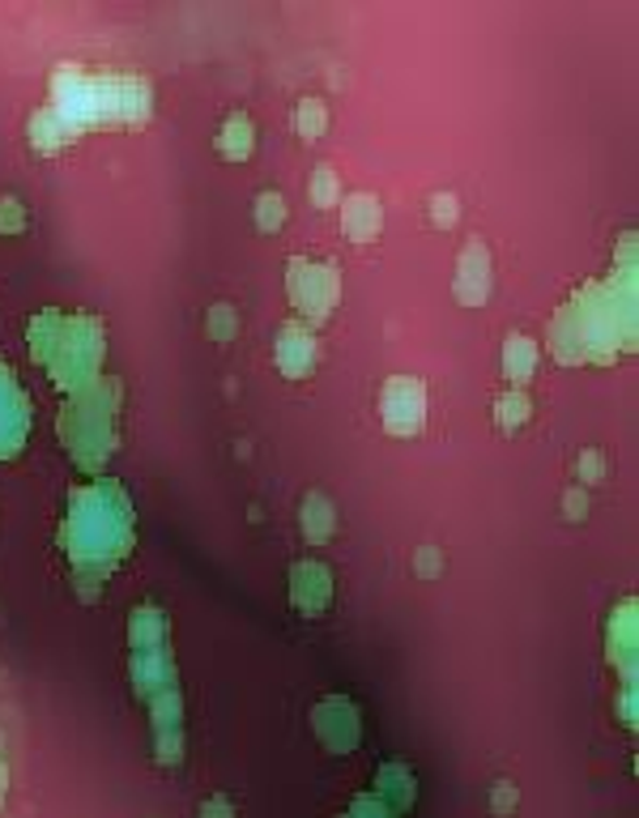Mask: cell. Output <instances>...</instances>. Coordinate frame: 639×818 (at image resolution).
<instances>
[{"label": "cell", "instance_id": "11", "mask_svg": "<svg viewBox=\"0 0 639 818\" xmlns=\"http://www.w3.org/2000/svg\"><path fill=\"white\" fill-rule=\"evenodd\" d=\"M303 529H307V533H311L316 542H320V537H324V533L333 529V516H329V504H324L320 495H311V499L303 504Z\"/></svg>", "mask_w": 639, "mask_h": 818}, {"label": "cell", "instance_id": "10", "mask_svg": "<svg viewBox=\"0 0 639 818\" xmlns=\"http://www.w3.org/2000/svg\"><path fill=\"white\" fill-rule=\"evenodd\" d=\"M218 150L226 153V158H247L251 153V120L247 115H231L226 120V133H222Z\"/></svg>", "mask_w": 639, "mask_h": 818}, {"label": "cell", "instance_id": "17", "mask_svg": "<svg viewBox=\"0 0 639 818\" xmlns=\"http://www.w3.org/2000/svg\"><path fill=\"white\" fill-rule=\"evenodd\" d=\"M200 818H235V810H231V802H226V797H213V802H205V806H200Z\"/></svg>", "mask_w": 639, "mask_h": 818}, {"label": "cell", "instance_id": "19", "mask_svg": "<svg viewBox=\"0 0 639 818\" xmlns=\"http://www.w3.org/2000/svg\"><path fill=\"white\" fill-rule=\"evenodd\" d=\"M0 797H4V764H0Z\"/></svg>", "mask_w": 639, "mask_h": 818}, {"label": "cell", "instance_id": "4", "mask_svg": "<svg viewBox=\"0 0 639 818\" xmlns=\"http://www.w3.org/2000/svg\"><path fill=\"white\" fill-rule=\"evenodd\" d=\"M26 435V397L13 384V371L0 367V457H13Z\"/></svg>", "mask_w": 639, "mask_h": 818}, {"label": "cell", "instance_id": "12", "mask_svg": "<svg viewBox=\"0 0 639 818\" xmlns=\"http://www.w3.org/2000/svg\"><path fill=\"white\" fill-rule=\"evenodd\" d=\"M282 218H286V201L278 193H260L256 197V222H260V231H278Z\"/></svg>", "mask_w": 639, "mask_h": 818}, {"label": "cell", "instance_id": "14", "mask_svg": "<svg viewBox=\"0 0 639 818\" xmlns=\"http://www.w3.org/2000/svg\"><path fill=\"white\" fill-rule=\"evenodd\" d=\"M345 818H393V810L380 802V797H358L354 806H349V815Z\"/></svg>", "mask_w": 639, "mask_h": 818}, {"label": "cell", "instance_id": "18", "mask_svg": "<svg viewBox=\"0 0 639 818\" xmlns=\"http://www.w3.org/2000/svg\"><path fill=\"white\" fill-rule=\"evenodd\" d=\"M213 333H218V337L231 333V307H213Z\"/></svg>", "mask_w": 639, "mask_h": 818}, {"label": "cell", "instance_id": "16", "mask_svg": "<svg viewBox=\"0 0 639 818\" xmlns=\"http://www.w3.org/2000/svg\"><path fill=\"white\" fill-rule=\"evenodd\" d=\"M316 201H320V205L333 201V171H329V166H320V171H316Z\"/></svg>", "mask_w": 639, "mask_h": 818}, {"label": "cell", "instance_id": "8", "mask_svg": "<svg viewBox=\"0 0 639 818\" xmlns=\"http://www.w3.org/2000/svg\"><path fill=\"white\" fill-rule=\"evenodd\" d=\"M376 797L380 802H393L396 810H405L409 802H414V776L405 771V767H396V764H389L384 771H380V780H376Z\"/></svg>", "mask_w": 639, "mask_h": 818}, {"label": "cell", "instance_id": "6", "mask_svg": "<svg viewBox=\"0 0 639 818\" xmlns=\"http://www.w3.org/2000/svg\"><path fill=\"white\" fill-rule=\"evenodd\" d=\"M291 580H295V606L307 614H316L324 602H329V571L320 567V562H298L295 571H291Z\"/></svg>", "mask_w": 639, "mask_h": 818}, {"label": "cell", "instance_id": "5", "mask_svg": "<svg viewBox=\"0 0 639 818\" xmlns=\"http://www.w3.org/2000/svg\"><path fill=\"white\" fill-rule=\"evenodd\" d=\"M384 422L396 435H409L422 426V388L414 380H393L384 393Z\"/></svg>", "mask_w": 639, "mask_h": 818}, {"label": "cell", "instance_id": "7", "mask_svg": "<svg viewBox=\"0 0 639 818\" xmlns=\"http://www.w3.org/2000/svg\"><path fill=\"white\" fill-rule=\"evenodd\" d=\"M311 358H316V342L303 333V329H286L282 333V346H278V362H282V371L286 375H303L307 367H311Z\"/></svg>", "mask_w": 639, "mask_h": 818}, {"label": "cell", "instance_id": "9", "mask_svg": "<svg viewBox=\"0 0 639 818\" xmlns=\"http://www.w3.org/2000/svg\"><path fill=\"white\" fill-rule=\"evenodd\" d=\"M345 226H349L354 239H367L371 231H380V205L371 197H354L349 209H345Z\"/></svg>", "mask_w": 639, "mask_h": 818}, {"label": "cell", "instance_id": "3", "mask_svg": "<svg viewBox=\"0 0 639 818\" xmlns=\"http://www.w3.org/2000/svg\"><path fill=\"white\" fill-rule=\"evenodd\" d=\"M311 724H316L320 742H324L333 755H345V751L358 746V712H354L349 699H324V704L316 708V716H311Z\"/></svg>", "mask_w": 639, "mask_h": 818}, {"label": "cell", "instance_id": "15", "mask_svg": "<svg viewBox=\"0 0 639 818\" xmlns=\"http://www.w3.org/2000/svg\"><path fill=\"white\" fill-rule=\"evenodd\" d=\"M512 806H516V784L499 780V784H494V810H499V815H507Z\"/></svg>", "mask_w": 639, "mask_h": 818}, {"label": "cell", "instance_id": "13", "mask_svg": "<svg viewBox=\"0 0 639 818\" xmlns=\"http://www.w3.org/2000/svg\"><path fill=\"white\" fill-rule=\"evenodd\" d=\"M320 128H324V102H320V99L298 102V133H307V137H316Z\"/></svg>", "mask_w": 639, "mask_h": 818}, {"label": "cell", "instance_id": "2", "mask_svg": "<svg viewBox=\"0 0 639 818\" xmlns=\"http://www.w3.org/2000/svg\"><path fill=\"white\" fill-rule=\"evenodd\" d=\"M291 299L298 307H307L311 315H324L337 299V273L324 269V264L291 260Z\"/></svg>", "mask_w": 639, "mask_h": 818}, {"label": "cell", "instance_id": "1", "mask_svg": "<svg viewBox=\"0 0 639 818\" xmlns=\"http://www.w3.org/2000/svg\"><path fill=\"white\" fill-rule=\"evenodd\" d=\"M115 499L111 486H95V491H82L73 499V516L64 524V546H73V559L77 567H86V559L95 555V546H107L111 559L124 555L128 546V504H120L115 511H107V504Z\"/></svg>", "mask_w": 639, "mask_h": 818}]
</instances>
